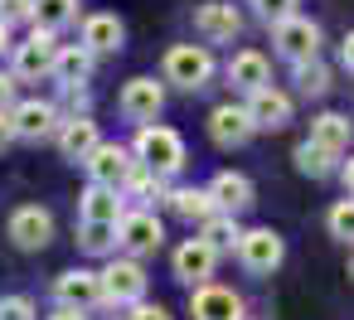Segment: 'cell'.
Returning a JSON list of instances; mask_svg holds the SVG:
<instances>
[{"mask_svg": "<svg viewBox=\"0 0 354 320\" xmlns=\"http://www.w3.org/2000/svg\"><path fill=\"white\" fill-rule=\"evenodd\" d=\"M10 97H15V83H10V78H6V73H0V107H6V102H10Z\"/></svg>", "mask_w": 354, "mask_h": 320, "instance_id": "cell-38", "label": "cell"}, {"mask_svg": "<svg viewBox=\"0 0 354 320\" xmlns=\"http://www.w3.org/2000/svg\"><path fill=\"white\" fill-rule=\"evenodd\" d=\"M54 73H59V83L78 88V83L93 73V49H88V44H78V49H59V59H54Z\"/></svg>", "mask_w": 354, "mask_h": 320, "instance_id": "cell-23", "label": "cell"}, {"mask_svg": "<svg viewBox=\"0 0 354 320\" xmlns=\"http://www.w3.org/2000/svg\"><path fill=\"white\" fill-rule=\"evenodd\" d=\"M83 44H88L93 54H117V49H122V20H117V15H93V20L83 25Z\"/></svg>", "mask_w": 354, "mask_h": 320, "instance_id": "cell-21", "label": "cell"}, {"mask_svg": "<svg viewBox=\"0 0 354 320\" xmlns=\"http://www.w3.org/2000/svg\"><path fill=\"white\" fill-rule=\"evenodd\" d=\"M330 238L354 243V199H339V204L330 209Z\"/></svg>", "mask_w": 354, "mask_h": 320, "instance_id": "cell-31", "label": "cell"}, {"mask_svg": "<svg viewBox=\"0 0 354 320\" xmlns=\"http://www.w3.org/2000/svg\"><path fill=\"white\" fill-rule=\"evenodd\" d=\"M194 30L204 35V39H214V44H223V39H233L238 30H243V15L233 10V6H199V15H194Z\"/></svg>", "mask_w": 354, "mask_h": 320, "instance_id": "cell-15", "label": "cell"}, {"mask_svg": "<svg viewBox=\"0 0 354 320\" xmlns=\"http://www.w3.org/2000/svg\"><path fill=\"white\" fill-rule=\"evenodd\" d=\"M136 156H141L146 170H156V175H175V170L185 165V141H180L170 126H141V136H136Z\"/></svg>", "mask_w": 354, "mask_h": 320, "instance_id": "cell-1", "label": "cell"}, {"mask_svg": "<svg viewBox=\"0 0 354 320\" xmlns=\"http://www.w3.org/2000/svg\"><path fill=\"white\" fill-rule=\"evenodd\" d=\"M194 320H243V301L228 286H199L194 291Z\"/></svg>", "mask_w": 354, "mask_h": 320, "instance_id": "cell-14", "label": "cell"}, {"mask_svg": "<svg viewBox=\"0 0 354 320\" xmlns=\"http://www.w3.org/2000/svg\"><path fill=\"white\" fill-rule=\"evenodd\" d=\"M170 204H175V214H180V218H199V223L218 209L209 189H175V194H170Z\"/></svg>", "mask_w": 354, "mask_h": 320, "instance_id": "cell-25", "label": "cell"}, {"mask_svg": "<svg viewBox=\"0 0 354 320\" xmlns=\"http://www.w3.org/2000/svg\"><path fill=\"white\" fill-rule=\"evenodd\" d=\"M267 59L262 54H233V64H228V78H233V88H243V93H257V88H267Z\"/></svg>", "mask_w": 354, "mask_h": 320, "instance_id": "cell-22", "label": "cell"}, {"mask_svg": "<svg viewBox=\"0 0 354 320\" xmlns=\"http://www.w3.org/2000/svg\"><path fill=\"white\" fill-rule=\"evenodd\" d=\"M54 296H59V305H78V310H88L93 301H102V276H93V272H64L59 281H54Z\"/></svg>", "mask_w": 354, "mask_h": 320, "instance_id": "cell-13", "label": "cell"}, {"mask_svg": "<svg viewBox=\"0 0 354 320\" xmlns=\"http://www.w3.org/2000/svg\"><path fill=\"white\" fill-rule=\"evenodd\" d=\"M0 320H35L30 296H6V301H0Z\"/></svg>", "mask_w": 354, "mask_h": 320, "instance_id": "cell-32", "label": "cell"}, {"mask_svg": "<svg viewBox=\"0 0 354 320\" xmlns=\"http://www.w3.org/2000/svg\"><path fill=\"white\" fill-rule=\"evenodd\" d=\"M160 218L156 214H122V243L131 252H156L160 247Z\"/></svg>", "mask_w": 354, "mask_h": 320, "instance_id": "cell-16", "label": "cell"}, {"mask_svg": "<svg viewBox=\"0 0 354 320\" xmlns=\"http://www.w3.org/2000/svg\"><path fill=\"white\" fill-rule=\"evenodd\" d=\"M25 15H35V0H0V20H25Z\"/></svg>", "mask_w": 354, "mask_h": 320, "instance_id": "cell-34", "label": "cell"}, {"mask_svg": "<svg viewBox=\"0 0 354 320\" xmlns=\"http://www.w3.org/2000/svg\"><path fill=\"white\" fill-rule=\"evenodd\" d=\"M0 49H6V20H0Z\"/></svg>", "mask_w": 354, "mask_h": 320, "instance_id": "cell-41", "label": "cell"}, {"mask_svg": "<svg viewBox=\"0 0 354 320\" xmlns=\"http://www.w3.org/2000/svg\"><path fill=\"white\" fill-rule=\"evenodd\" d=\"M238 257H243L248 272H277L281 257H286V243H281V233H272V228H252V233H243Z\"/></svg>", "mask_w": 354, "mask_h": 320, "instance_id": "cell-5", "label": "cell"}, {"mask_svg": "<svg viewBox=\"0 0 354 320\" xmlns=\"http://www.w3.org/2000/svg\"><path fill=\"white\" fill-rule=\"evenodd\" d=\"M165 78L175 83V88H204L209 78H214V59H209V49H199V44H175L170 54H165Z\"/></svg>", "mask_w": 354, "mask_h": 320, "instance_id": "cell-2", "label": "cell"}, {"mask_svg": "<svg viewBox=\"0 0 354 320\" xmlns=\"http://www.w3.org/2000/svg\"><path fill=\"white\" fill-rule=\"evenodd\" d=\"M204 238H209L218 252H233V247L243 243V228L233 223V214H209V218H204Z\"/></svg>", "mask_w": 354, "mask_h": 320, "instance_id": "cell-26", "label": "cell"}, {"mask_svg": "<svg viewBox=\"0 0 354 320\" xmlns=\"http://www.w3.org/2000/svg\"><path fill=\"white\" fill-rule=\"evenodd\" d=\"M83 218H102V223H122V199L112 185H93L83 194Z\"/></svg>", "mask_w": 354, "mask_h": 320, "instance_id": "cell-24", "label": "cell"}, {"mask_svg": "<svg viewBox=\"0 0 354 320\" xmlns=\"http://www.w3.org/2000/svg\"><path fill=\"white\" fill-rule=\"evenodd\" d=\"M252 131H257V122H252V112H248V107L223 102V107H214V117H209V136H214L218 146H243Z\"/></svg>", "mask_w": 354, "mask_h": 320, "instance_id": "cell-8", "label": "cell"}, {"mask_svg": "<svg viewBox=\"0 0 354 320\" xmlns=\"http://www.w3.org/2000/svg\"><path fill=\"white\" fill-rule=\"evenodd\" d=\"M127 320H170V315H165V305H141V301H136Z\"/></svg>", "mask_w": 354, "mask_h": 320, "instance_id": "cell-35", "label": "cell"}, {"mask_svg": "<svg viewBox=\"0 0 354 320\" xmlns=\"http://www.w3.org/2000/svg\"><path fill=\"white\" fill-rule=\"evenodd\" d=\"M209 194H214V204H218L223 214H238V209H248V204H252V180H248V175L223 170V175L209 185Z\"/></svg>", "mask_w": 354, "mask_h": 320, "instance_id": "cell-17", "label": "cell"}, {"mask_svg": "<svg viewBox=\"0 0 354 320\" xmlns=\"http://www.w3.org/2000/svg\"><path fill=\"white\" fill-rule=\"evenodd\" d=\"M296 88H301L306 97H320V93L330 88V68H325L320 59H301V64H296Z\"/></svg>", "mask_w": 354, "mask_h": 320, "instance_id": "cell-28", "label": "cell"}, {"mask_svg": "<svg viewBox=\"0 0 354 320\" xmlns=\"http://www.w3.org/2000/svg\"><path fill=\"white\" fill-rule=\"evenodd\" d=\"M248 112H252L257 131H281L291 122V97L272 93V88H257V93H248Z\"/></svg>", "mask_w": 354, "mask_h": 320, "instance_id": "cell-12", "label": "cell"}, {"mask_svg": "<svg viewBox=\"0 0 354 320\" xmlns=\"http://www.w3.org/2000/svg\"><path fill=\"white\" fill-rule=\"evenodd\" d=\"M160 107H165V88H160L156 78H131V83L122 88V112H127L131 122H151Z\"/></svg>", "mask_w": 354, "mask_h": 320, "instance_id": "cell-11", "label": "cell"}, {"mask_svg": "<svg viewBox=\"0 0 354 320\" xmlns=\"http://www.w3.org/2000/svg\"><path fill=\"white\" fill-rule=\"evenodd\" d=\"M344 189L354 194V156H349V165H344Z\"/></svg>", "mask_w": 354, "mask_h": 320, "instance_id": "cell-39", "label": "cell"}, {"mask_svg": "<svg viewBox=\"0 0 354 320\" xmlns=\"http://www.w3.org/2000/svg\"><path fill=\"white\" fill-rule=\"evenodd\" d=\"M10 117H15V136H25V141H39V136H49V131H54V122H59L49 102H20Z\"/></svg>", "mask_w": 354, "mask_h": 320, "instance_id": "cell-18", "label": "cell"}, {"mask_svg": "<svg viewBox=\"0 0 354 320\" xmlns=\"http://www.w3.org/2000/svg\"><path fill=\"white\" fill-rule=\"evenodd\" d=\"M49 238H54V218H49V209L25 204V209H15V214H10V243H15V247L35 252V247H44Z\"/></svg>", "mask_w": 354, "mask_h": 320, "instance_id": "cell-7", "label": "cell"}, {"mask_svg": "<svg viewBox=\"0 0 354 320\" xmlns=\"http://www.w3.org/2000/svg\"><path fill=\"white\" fill-rule=\"evenodd\" d=\"M49 320H88L78 305H59V315H49Z\"/></svg>", "mask_w": 354, "mask_h": 320, "instance_id": "cell-37", "label": "cell"}, {"mask_svg": "<svg viewBox=\"0 0 354 320\" xmlns=\"http://www.w3.org/2000/svg\"><path fill=\"white\" fill-rule=\"evenodd\" d=\"M272 44H277L291 64L315 59V54H320V25H315V20H301V15H286V20H277Z\"/></svg>", "mask_w": 354, "mask_h": 320, "instance_id": "cell-3", "label": "cell"}, {"mask_svg": "<svg viewBox=\"0 0 354 320\" xmlns=\"http://www.w3.org/2000/svg\"><path fill=\"white\" fill-rule=\"evenodd\" d=\"M330 160H335V151H325L320 141H306V146H296V170H301V175H310V180L330 175Z\"/></svg>", "mask_w": 354, "mask_h": 320, "instance_id": "cell-27", "label": "cell"}, {"mask_svg": "<svg viewBox=\"0 0 354 320\" xmlns=\"http://www.w3.org/2000/svg\"><path fill=\"white\" fill-rule=\"evenodd\" d=\"M59 151H64L68 160H88V156L97 151V126H93L88 117L64 122V131H59Z\"/></svg>", "mask_w": 354, "mask_h": 320, "instance_id": "cell-19", "label": "cell"}, {"mask_svg": "<svg viewBox=\"0 0 354 320\" xmlns=\"http://www.w3.org/2000/svg\"><path fill=\"white\" fill-rule=\"evenodd\" d=\"M10 141H15V117H10L6 107H0V151H6Z\"/></svg>", "mask_w": 354, "mask_h": 320, "instance_id": "cell-36", "label": "cell"}, {"mask_svg": "<svg viewBox=\"0 0 354 320\" xmlns=\"http://www.w3.org/2000/svg\"><path fill=\"white\" fill-rule=\"evenodd\" d=\"M73 15H78V0H35V20H39V25H49V30L68 25Z\"/></svg>", "mask_w": 354, "mask_h": 320, "instance_id": "cell-29", "label": "cell"}, {"mask_svg": "<svg viewBox=\"0 0 354 320\" xmlns=\"http://www.w3.org/2000/svg\"><path fill=\"white\" fill-rule=\"evenodd\" d=\"M54 59H59V44H54V30L49 25H35V35L25 44H15V73L20 78L54 73Z\"/></svg>", "mask_w": 354, "mask_h": 320, "instance_id": "cell-4", "label": "cell"}, {"mask_svg": "<svg viewBox=\"0 0 354 320\" xmlns=\"http://www.w3.org/2000/svg\"><path fill=\"white\" fill-rule=\"evenodd\" d=\"M349 276H354V257H349Z\"/></svg>", "mask_w": 354, "mask_h": 320, "instance_id": "cell-42", "label": "cell"}, {"mask_svg": "<svg viewBox=\"0 0 354 320\" xmlns=\"http://www.w3.org/2000/svg\"><path fill=\"white\" fill-rule=\"evenodd\" d=\"M112 238H122V223H102V218H83V247L88 252H107Z\"/></svg>", "mask_w": 354, "mask_h": 320, "instance_id": "cell-30", "label": "cell"}, {"mask_svg": "<svg viewBox=\"0 0 354 320\" xmlns=\"http://www.w3.org/2000/svg\"><path fill=\"white\" fill-rule=\"evenodd\" d=\"M146 291V272L136 262H107L102 267V301L112 305H136Z\"/></svg>", "mask_w": 354, "mask_h": 320, "instance_id": "cell-6", "label": "cell"}, {"mask_svg": "<svg viewBox=\"0 0 354 320\" xmlns=\"http://www.w3.org/2000/svg\"><path fill=\"white\" fill-rule=\"evenodd\" d=\"M344 68H354V35L344 39Z\"/></svg>", "mask_w": 354, "mask_h": 320, "instance_id": "cell-40", "label": "cell"}, {"mask_svg": "<svg viewBox=\"0 0 354 320\" xmlns=\"http://www.w3.org/2000/svg\"><path fill=\"white\" fill-rule=\"evenodd\" d=\"M214 257H218V247H214L209 238H189V243L175 252V276L189 281V286H194V281L204 286V281L214 276Z\"/></svg>", "mask_w": 354, "mask_h": 320, "instance_id": "cell-10", "label": "cell"}, {"mask_svg": "<svg viewBox=\"0 0 354 320\" xmlns=\"http://www.w3.org/2000/svg\"><path fill=\"white\" fill-rule=\"evenodd\" d=\"M252 6H257V15H262V20H272V25H277V20H286V15H291L296 0H252Z\"/></svg>", "mask_w": 354, "mask_h": 320, "instance_id": "cell-33", "label": "cell"}, {"mask_svg": "<svg viewBox=\"0 0 354 320\" xmlns=\"http://www.w3.org/2000/svg\"><path fill=\"white\" fill-rule=\"evenodd\" d=\"M83 165H88L93 185H112V189H122V185L131 180V156H127L122 146H102V141H97V151H93Z\"/></svg>", "mask_w": 354, "mask_h": 320, "instance_id": "cell-9", "label": "cell"}, {"mask_svg": "<svg viewBox=\"0 0 354 320\" xmlns=\"http://www.w3.org/2000/svg\"><path fill=\"white\" fill-rule=\"evenodd\" d=\"M349 136H354V122L349 117H339V112H320L315 122H310V141H320L325 151H344L349 146Z\"/></svg>", "mask_w": 354, "mask_h": 320, "instance_id": "cell-20", "label": "cell"}]
</instances>
